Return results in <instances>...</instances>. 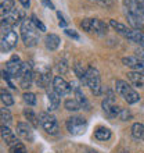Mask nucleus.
Here are the masks:
<instances>
[{"label":"nucleus","instance_id":"f257e3e1","mask_svg":"<svg viewBox=\"0 0 144 153\" xmlns=\"http://www.w3.org/2000/svg\"><path fill=\"white\" fill-rule=\"evenodd\" d=\"M21 36H22V40L24 43L28 46V48H32L35 46L37 42H39V31L33 25L32 20L31 18H25L21 24Z\"/></svg>","mask_w":144,"mask_h":153},{"label":"nucleus","instance_id":"f03ea898","mask_svg":"<svg viewBox=\"0 0 144 153\" xmlns=\"http://www.w3.org/2000/svg\"><path fill=\"white\" fill-rule=\"evenodd\" d=\"M115 89H116V92L119 93L129 105H134V103H137V102L140 100V95H139L128 82H125V81H122V79L116 81Z\"/></svg>","mask_w":144,"mask_h":153},{"label":"nucleus","instance_id":"7ed1b4c3","mask_svg":"<svg viewBox=\"0 0 144 153\" xmlns=\"http://www.w3.org/2000/svg\"><path fill=\"white\" fill-rule=\"evenodd\" d=\"M90 91L93 95H100L101 93V79H100V74L94 67H87L86 75H84L83 81H82Z\"/></svg>","mask_w":144,"mask_h":153},{"label":"nucleus","instance_id":"20e7f679","mask_svg":"<svg viewBox=\"0 0 144 153\" xmlns=\"http://www.w3.org/2000/svg\"><path fill=\"white\" fill-rule=\"evenodd\" d=\"M18 43V35L10 27L1 24V52L7 53Z\"/></svg>","mask_w":144,"mask_h":153},{"label":"nucleus","instance_id":"39448f33","mask_svg":"<svg viewBox=\"0 0 144 153\" xmlns=\"http://www.w3.org/2000/svg\"><path fill=\"white\" fill-rule=\"evenodd\" d=\"M80 27L83 28V31L90 33H96V35H105L108 31V27L105 22L97 18H84L80 22Z\"/></svg>","mask_w":144,"mask_h":153},{"label":"nucleus","instance_id":"423d86ee","mask_svg":"<svg viewBox=\"0 0 144 153\" xmlns=\"http://www.w3.org/2000/svg\"><path fill=\"white\" fill-rule=\"evenodd\" d=\"M101 107H103V110L105 111V114L108 117H118L120 109H122V107H119V106L116 105L115 95L112 93V91H108V93L104 97V100L101 103Z\"/></svg>","mask_w":144,"mask_h":153},{"label":"nucleus","instance_id":"0eeeda50","mask_svg":"<svg viewBox=\"0 0 144 153\" xmlns=\"http://www.w3.org/2000/svg\"><path fill=\"white\" fill-rule=\"evenodd\" d=\"M67 129L72 135H80L84 132V129L87 127V121L80 116H72L67 120Z\"/></svg>","mask_w":144,"mask_h":153},{"label":"nucleus","instance_id":"6e6552de","mask_svg":"<svg viewBox=\"0 0 144 153\" xmlns=\"http://www.w3.org/2000/svg\"><path fill=\"white\" fill-rule=\"evenodd\" d=\"M39 123L43 127V129L50 135H56L58 132V123L56 117L50 113H40L39 114Z\"/></svg>","mask_w":144,"mask_h":153},{"label":"nucleus","instance_id":"1a4fd4ad","mask_svg":"<svg viewBox=\"0 0 144 153\" xmlns=\"http://www.w3.org/2000/svg\"><path fill=\"white\" fill-rule=\"evenodd\" d=\"M22 67H24V63L20 60V57L12 56L6 64V71L10 75V78H20L22 74Z\"/></svg>","mask_w":144,"mask_h":153},{"label":"nucleus","instance_id":"9d476101","mask_svg":"<svg viewBox=\"0 0 144 153\" xmlns=\"http://www.w3.org/2000/svg\"><path fill=\"white\" fill-rule=\"evenodd\" d=\"M25 20V14L22 10H20V8H14L8 16L3 17V20H1V24L7 25V27H10V28H12V27H15V25L18 24H22V21Z\"/></svg>","mask_w":144,"mask_h":153},{"label":"nucleus","instance_id":"9b49d317","mask_svg":"<svg viewBox=\"0 0 144 153\" xmlns=\"http://www.w3.org/2000/svg\"><path fill=\"white\" fill-rule=\"evenodd\" d=\"M33 79H35V73L32 70V65L29 63H24L22 67V74L20 76V86L22 89H28L32 85Z\"/></svg>","mask_w":144,"mask_h":153},{"label":"nucleus","instance_id":"f8f14e48","mask_svg":"<svg viewBox=\"0 0 144 153\" xmlns=\"http://www.w3.org/2000/svg\"><path fill=\"white\" fill-rule=\"evenodd\" d=\"M125 16L128 18V22L130 24L133 29L141 31L144 28V14L141 13H130V11H125Z\"/></svg>","mask_w":144,"mask_h":153},{"label":"nucleus","instance_id":"ddd939ff","mask_svg":"<svg viewBox=\"0 0 144 153\" xmlns=\"http://www.w3.org/2000/svg\"><path fill=\"white\" fill-rule=\"evenodd\" d=\"M53 89L56 91L60 96H65V95H68L71 92V84H68L64 78H61V76H54L53 78Z\"/></svg>","mask_w":144,"mask_h":153},{"label":"nucleus","instance_id":"4468645a","mask_svg":"<svg viewBox=\"0 0 144 153\" xmlns=\"http://www.w3.org/2000/svg\"><path fill=\"white\" fill-rule=\"evenodd\" d=\"M35 84L39 86V88H47L50 85V81H51V73L48 68H43L35 73Z\"/></svg>","mask_w":144,"mask_h":153},{"label":"nucleus","instance_id":"2eb2a0df","mask_svg":"<svg viewBox=\"0 0 144 153\" xmlns=\"http://www.w3.org/2000/svg\"><path fill=\"white\" fill-rule=\"evenodd\" d=\"M122 63L125 65H128L130 68H133L134 71H139V73H144V60L139 59L136 56H128L122 59Z\"/></svg>","mask_w":144,"mask_h":153},{"label":"nucleus","instance_id":"dca6fc26","mask_svg":"<svg viewBox=\"0 0 144 153\" xmlns=\"http://www.w3.org/2000/svg\"><path fill=\"white\" fill-rule=\"evenodd\" d=\"M17 135L25 141H33V131L29 123H18L17 124Z\"/></svg>","mask_w":144,"mask_h":153},{"label":"nucleus","instance_id":"f3484780","mask_svg":"<svg viewBox=\"0 0 144 153\" xmlns=\"http://www.w3.org/2000/svg\"><path fill=\"white\" fill-rule=\"evenodd\" d=\"M0 132H1V139L6 142V145H8V148L18 142V139H17V137H15V134L12 132V131L8 128L7 125H1Z\"/></svg>","mask_w":144,"mask_h":153},{"label":"nucleus","instance_id":"a211bd4d","mask_svg":"<svg viewBox=\"0 0 144 153\" xmlns=\"http://www.w3.org/2000/svg\"><path fill=\"white\" fill-rule=\"evenodd\" d=\"M71 88L75 91V99L78 100V103L80 105V107H83L84 110H89L90 109V105H89L87 99H86V96L83 95V92L80 91V86L76 82H71Z\"/></svg>","mask_w":144,"mask_h":153},{"label":"nucleus","instance_id":"6ab92c4d","mask_svg":"<svg viewBox=\"0 0 144 153\" xmlns=\"http://www.w3.org/2000/svg\"><path fill=\"white\" fill-rule=\"evenodd\" d=\"M47 99H48V111H54L60 106V95L54 89H47Z\"/></svg>","mask_w":144,"mask_h":153},{"label":"nucleus","instance_id":"aec40b11","mask_svg":"<svg viewBox=\"0 0 144 153\" xmlns=\"http://www.w3.org/2000/svg\"><path fill=\"white\" fill-rule=\"evenodd\" d=\"M128 79L130 81V84L136 88H144V73H139V71H130L128 73Z\"/></svg>","mask_w":144,"mask_h":153},{"label":"nucleus","instance_id":"412c9836","mask_svg":"<svg viewBox=\"0 0 144 153\" xmlns=\"http://www.w3.org/2000/svg\"><path fill=\"white\" fill-rule=\"evenodd\" d=\"M126 39L132 40V42L137 43L139 46L144 48V32H141V31L133 29V31H130V32H129L128 35H126Z\"/></svg>","mask_w":144,"mask_h":153},{"label":"nucleus","instance_id":"4be33fe9","mask_svg":"<svg viewBox=\"0 0 144 153\" xmlns=\"http://www.w3.org/2000/svg\"><path fill=\"white\" fill-rule=\"evenodd\" d=\"M60 38L57 36V35H54V33H50V35H47L46 36V39H44V45H46V48L48 49V50H56L58 46H60Z\"/></svg>","mask_w":144,"mask_h":153},{"label":"nucleus","instance_id":"5701e85b","mask_svg":"<svg viewBox=\"0 0 144 153\" xmlns=\"http://www.w3.org/2000/svg\"><path fill=\"white\" fill-rule=\"evenodd\" d=\"M94 138H96L97 141L105 142L111 138V131L108 128H105V127H98L96 129V132H94Z\"/></svg>","mask_w":144,"mask_h":153},{"label":"nucleus","instance_id":"b1692460","mask_svg":"<svg viewBox=\"0 0 144 153\" xmlns=\"http://www.w3.org/2000/svg\"><path fill=\"white\" fill-rule=\"evenodd\" d=\"M0 7H1V18L6 16H8L10 13L15 8L14 6V0H0Z\"/></svg>","mask_w":144,"mask_h":153},{"label":"nucleus","instance_id":"393cba45","mask_svg":"<svg viewBox=\"0 0 144 153\" xmlns=\"http://www.w3.org/2000/svg\"><path fill=\"white\" fill-rule=\"evenodd\" d=\"M109 25H111L112 28L115 29L118 33H120V35H123L125 38H126V35H128L129 32H130V29L126 27V25H123V24H120V22H116L115 20H111L109 21Z\"/></svg>","mask_w":144,"mask_h":153},{"label":"nucleus","instance_id":"a878e982","mask_svg":"<svg viewBox=\"0 0 144 153\" xmlns=\"http://www.w3.org/2000/svg\"><path fill=\"white\" fill-rule=\"evenodd\" d=\"M24 116L26 117V120H28L29 124H32L33 127H39V117L36 116L35 113H33L32 109H25L24 110Z\"/></svg>","mask_w":144,"mask_h":153},{"label":"nucleus","instance_id":"bb28decb","mask_svg":"<svg viewBox=\"0 0 144 153\" xmlns=\"http://www.w3.org/2000/svg\"><path fill=\"white\" fill-rule=\"evenodd\" d=\"M144 135V125L140 123H136V124L132 125V137L134 139H140Z\"/></svg>","mask_w":144,"mask_h":153},{"label":"nucleus","instance_id":"cd10ccee","mask_svg":"<svg viewBox=\"0 0 144 153\" xmlns=\"http://www.w3.org/2000/svg\"><path fill=\"white\" fill-rule=\"evenodd\" d=\"M64 107H65V110H68V111H78V110L82 109L76 99H68V100H65Z\"/></svg>","mask_w":144,"mask_h":153},{"label":"nucleus","instance_id":"c85d7f7f","mask_svg":"<svg viewBox=\"0 0 144 153\" xmlns=\"http://www.w3.org/2000/svg\"><path fill=\"white\" fill-rule=\"evenodd\" d=\"M0 95H1V102H3V105L6 106V107L14 105V99H12L11 93L7 92L6 89H1V91H0Z\"/></svg>","mask_w":144,"mask_h":153},{"label":"nucleus","instance_id":"c756f323","mask_svg":"<svg viewBox=\"0 0 144 153\" xmlns=\"http://www.w3.org/2000/svg\"><path fill=\"white\" fill-rule=\"evenodd\" d=\"M86 71H87V68H84L83 64H80V63H75L73 64V73H75V75L80 81H83L84 75H86Z\"/></svg>","mask_w":144,"mask_h":153},{"label":"nucleus","instance_id":"7c9ffc66","mask_svg":"<svg viewBox=\"0 0 144 153\" xmlns=\"http://www.w3.org/2000/svg\"><path fill=\"white\" fill-rule=\"evenodd\" d=\"M0 117H1V121H3V125H7L11 123L12 117H11V113L8 111V109L3 107V109L0 110Z\"/></svg>","mask_w":144,"mask_h":153},{"label":"nucleus","instance_id":"2f4dec72","mask_svg":"<svg viewBox=\"0 0 144 153\" xmlns=\"http://www.w3.org/2000/svg\"><path fill=\"white\" fill-rule=\"evenodd\" d=\"M24 102L28 106H35L36 105V95L32 92H25L24 93Z\"/></svg>","mask_w":144,"mask_h":153},{"label":"nucleus","instance_id":"473e14b6","mask_svg":"<svg viewBox=\"0 0 144 153\" xmlns=\"http://www.w3.org/2000/svg\"><path fill=\"white\" fill-rule=\"evenodd\" d=\"M10 152L11 153H26V148L18 141L17 143H14L12 146H10Z\"/></svg>","mask_w":144,"mask_h":153},{"label":"nucleus","instance_id":"72a5a7b5","mask_svg":"<svg viewBox=\"0 0 144 153\" xmlns=\"http://www.w3.org/2000/svg\"><path fill=\"white\" fill-rule=\"evenodd\" d=\"M31 20H32L33 25H35V27L39 29V31H42V32H43V31H46V25H44L43 22H42V21H40L36 16H32V17H31Z\"/></svg>","mask_w":144,"mask_h":153},{"label":"nucleus","instance_id":"f704fd0d","mask_svg":"<svg viewBox=\"0 0 144 153\" xmlns=\"http://www.w3.org/2000/svg\"><path fill=\"white\" fill-rule=\"evenodd\" d=\"M122 121H129L130 118H132V113L129 111L128 109H120L119 111V116H118Z\"/></svg>","mask_w":144,"mask_h":153},{"label":"nucleus","instance_id":"c9c22d12","mask_svg":"<svg viewBox=\"0 0 144 153\" xmlns=\"http://www.w3.org/2000/svg\"><path fill=\"white\" fill-rule=\"evenodd\" d=\"M57 70H58L61 74L67 73V71H68V64H67V61H65V60L58 61V64H57Z\"/></svg>","mask_w":144,"mask_h":153},{"label":"nucleus","instance_id":"e433bc0d","mask_svg":"<svg viewBox=\"0 0 144 153\" xmlns=\"http://www.w3.org/2000/svg\"><path fill=\"white\" fill-rule=\"evenodd\" d=\"M65 35H68L69 38H72V39H75V40H79L80 36L78 35V32L76 31H73V29H68V28H65Z\"/></svg>","mask_w":144,"mask_h":153},{"label":"nucleus","instance_id":"4c0bfd02","mask_svg":"<svg viewBox=\"0 0 144 153\" xmlns=\"http://www.w3.org/2000/svg\"><path fill=\"white\" fill-rule=\"evenodd\" d=\"M90 1H93V3H96V4H100L103 7H109L114 3V0H90Z\"/></svg>","mask_w":144,"mask_h":153},{"label":"nucleus","instance_id":"58836bf2","mask_svg":"<svg viewBox=\"0 0 144 153\" xmlns=\"http://www.w3.org/2000/svg\"><path fill=\"white\" fill-rule=\"evenodd\" d=\"M57 17L60 18V27H62V28H65V27H67V21L64 20V16H62V14H61L60 11H58V13H57Z\"/></svg>","mask_w":144,"mask_h":153},{"label":"nucleus","instance_id":"ea45409f","mask_svg":"<svg viewBox=\"0 0 144 153\" xmlns=\"http://www.w3.org/2000/svg\"><path fill=\"white\" fill-rule=\"evenodd\" d=\"M134 53H136V57H139V59L144 60V50H143V49H137Z\"/></svg>","mask_w":144,"mask_h":153},{"label":"nucleus","instance_id":"a19ab883","mask_svg":"<svg viewBox=\"0 0 144 153\" xmlns=\"http://www.w3.org/2000/svg\"><path fill=\"white\" fill-rule=\"evenodd\" d=\"M20 3L22 4L24 8H28L29 6H31V0H20Z\"/></svg>","mask_w":144,"mask_h":153},{"label":"nucleus","instance_id":"79ce46f5","mask_svg":"<svg viewBox=\"0 0 144 153\" xmlns=\"http://www.w3.org/2000/svg\"><path fill=\"white\" fill-rule=\"evenodd\" d=\"M44 4H46V6H47L48 8H50V10H53V8H54V4L51 3V1H43Z\"/></svg>","mask_w":144,"mask_h":153},{"label":"nucleus","instance_id":"37998d69","mask_svg":"<svg viewBox=\"0 0 144 153\" xmlns=\"http://www.w3.org/2000/svg\"><path fill=\"white\" fill-rule=\"evenodd\" d=\"M120 153H129V152H126V150H122V152H120Z\"/></svg>","mask_w":144,"mask_h":153},{"label":"nucleus","instance_id":"c03bdc74","mask_svg":"<svg viewBox=\"0 0 144 153\" xmlns=\"http://www.w3.org/2000/svg\"><path fill=\"white\" fill-rule=\"evenodd\" d=\"M87 153H97V152H87Z\"/></svg>","mask_w":144,"mask_h":153},{"label":"nucleus","instance_id":"a18cd8bd","mask_svg":"<svg viewBox=\"0 0 144 153\" xmlns=\"http://www.w3.org/2000/svg\"><path fill=\"white\" fill-rule=\"evenodd\" d=\"M43 1H50V0H43Z\"/></svg>","mask_w":144,"mask_h":153},{"label":"nucleus","instance_id":"49530a36","mask_svg":"<svg viewBox=\"0 0 144 153\" xmlns=\"http://www.w3.org/2000/svg\"><path fill=\"white\" fill-rule=\"evenodd\" d=\"M143 139H144V135H143Z\"/></svg>","mask_w":144,"mask_h":153}]
</instances>
